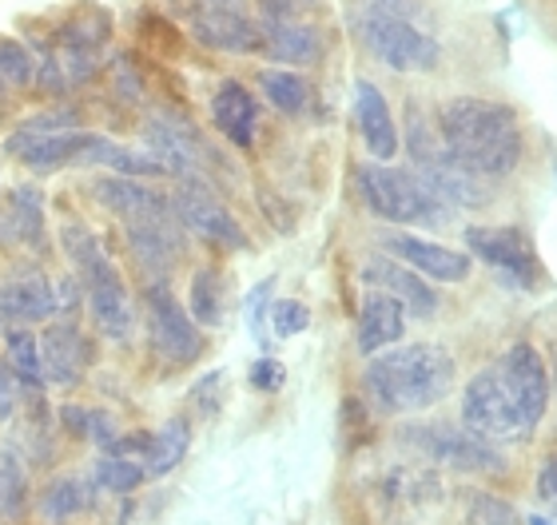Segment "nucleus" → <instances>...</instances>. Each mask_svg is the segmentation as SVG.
<instances>
[{"label":"nucleus","mask_w":557,"mask_h":525,"mask_svg":"<svg viewBox=\"0 0 557 525\" xmlns=\"http://www.w3.org/2000/svg\"><path fill=\"white\" fill-rule=\"evenodd\" d=\"M438 128L442 148L482 179H502L522 160L518 120L498 104H486L474 96H454L442 104Z\"/></svg>","instance_id":"nucleus-1"},{"label":"nucleus","mask_w":557,"mask_h":525,"mask_svg":"<svg viewBox=\"0 0 557 525\" xmlns=\"http://www.w3.org/2000/svg\"><path fill=\"white\" fill-rule=\"evenodd\" d=\"M454 359L442 347H395L386 354H374L367 366V390L391 414L426 410L450 395Z\"/></svg>","instance_id":"nucleus-2"},{"label":"nucleus","mask_w":557,"mask_h":525,"mask_svg":"<svg viewBox=\"0 0 557 525\" xmlns=\"http://www.w3.org/2000/svg\"><path fill=\"white\" fill-rule=\"evenodd\" d=\"M60 243H64V255L76 263L84 299L92 307V318H96V327H100V335H108L112 342H128L132 339L128 291H124V279H120L116 263L108 259V251L100 247V239H96L84 223H64Z\"/></svg>","instance_id":"nucleus-3"},{"label":"nucleus","mask_w":557,"mask_h":525,"mask_svg":"<svg viewBox=\"0 0 557 525\" xmlns=\"http://www.w3.org/2000/svg\"><path fill=\"white\" fill-rule=\"evenodd\" d=\"M359 191L362 203L386 223H434L446 215L438 199L430 196V187L418 179V172H403V167L367 164L359 172Z\"/></svg>","instance_id":"nucleus-4"},{"label":"nucleus","mask_w":557,"mask_h":525,"mask_svg":"<svg viewBox=\"0 0 557 525\" xmlns=\"http://www.w3.org/2000/svg\"><path fill=\"white\" fill-rule=\"evenodd\" d=\"M462 426L482 438H522V410L513 402L502 366L478 371L462 390Z\"/></svg>","instance_id":"nucleus-5"},{"label":"nucleus","mask_w":557,"mask_h":525,"mask_svg":"<svg viewBox=\"0 0 557 525\" xmlns=\"http://www.w3.org/2000/svg\"><path fill=\"white\" fill-rule=\"evenodd\" d=\"M362 40L386 68L395 72H430L442 60V48L434 36L418 33L407 16H391V12L379 9L362 21Z\"/></svg>","instance_id":"nucleus-6"},{"label":"nucleus","mask_w":557,"mask_h":525,"mask_svg":"<svg viewBox=\"0 0 557 525\" xmlns=\"http://www.w3.org/2000/svg\"><path fill=\"white\" fill-rule=\"evenodd\" d=\"M144 303H148L151 342H156V350H160L163 359L196 362L199 350H203V339H199V330H196V318L175 303V295L168 291L163 283H156V287H148Z\"/></svg>","instance_id":"nucleus-7"},{"label":"nucleus","mask_w":557,"mask_h":525,"mask_svg":"<svg viewBox=\"0 0 557 525\" xmlns=\"http://www.w3.org/2000/svg\"><path fill=\"white\" fill-rule=\"evenodd\" d=\"M191 33L199 45L220 48V52H256L263 45V33L247 21L244 0H199Z\"/></svg>","instance_id":"nucleus-8"},{"label":"nucleus","mask_w":557,"mask_h":525,"mask_svg":"<svg viewBox=\"0 0 557 525\" xmlns=\"http://www.w3.org/2000/svg\"><path fill=\"white\" fill-rule=\"evenodd\" d=\"M502 374H506V383H510V395L522 410V426L525 434L537 430V422L546 414L549 407V371L542 354H537L530 342H518V347L506 350V359L498 362Z\"/></svg>","instance_id":"nucleus-9"},{"label":"nucleus","mask_w":557,"mask_h":525,"mask_svg":"<svg viewBox=\"0 0 557 525\" xmlns=\"http://www.w3.org/2000/svg\"><path fill=\"white\" fill-rule=\"evenodd\" d=\"M172 211H175V220L184 223V227H191L196 235H203L208 243L232 247V251L247 247V235H244V227H239V220L223 208L220 199H211V191H203V187H184V191H175Z\"/></svg>","instance_id":"nucleus-10"},{"label":"nucleus","mask_w":557,"mask_h":525,"mask_svg":"<svg viewBox=\"0 0 557 525\" xmlns=\"http://www.w3.org/2000/svg\"><path fill=\"white\" fill-rule=\"evenodd\" d=\"M466 247L478 259H486L490 267L513 275L522 287L537 279V255L518 227H466Z\"/></svg>","instance_id":"nucleus-11"},{"label":"nucleus","mask_w":557,"mask_h":525,"mask_svg":"<svg viewBox=\"0 0 557 525\" xmlns=\"http://www.w3.org/2000/svg\"><path fill=\"white\" fill-rule=\"evenodd\" d=\"M430 458H438L446 466L458 470H494L498 474L506 462H502L494 450H490V438L466 430V426H426V430L410 434Z\"/></svg>","instance_id":"nucleus-12"},{"label":"nucleus","mask_w":557,"mask_h":525,"mask_svg":"<svg viewBox=\"0 0 557 525\" xmlns=\"http://www.w3.org/2000/svg\"><path fill=\"white\" fill-rule=\"evenodd\" d=\"M383 247L395 259H403L407 267H414L418 275L438 283H462L470 275V259L450 251L442 243H430V239H418V235H386Z\"/></svg>","instance_id":"nucleus-13"},{"label":"nucleus","mask_w":557,"mask_h":525,"mask_svg":"<svg viewBox=\"0 0 557 525\" xmlns=\"http://www.w3.org/2000/svg\"><path fill=\"white\" fill-rule=\"evenodd\" d=\"M362 279L371 283L374 291L395 295L398 303L407 307L414 318H430L434 311H438V295L430 291L426 279H422L414 267L395 263V259H371V263L362 267Z\"/></svg>","instance_id":"nucleus-14"},{"label":"nucleus","mask_w":557,"mask_h":525,"mask_svg":"<svg viewBox=\"0 0 557 525\" xmlns=\"http://www.w3.org/2000/svg\"><path fill=\"white\" fill-rule=\"evenodd\" d=\"M148 143L151 155L163 164V172L184 175V179H203V152L196 143V128L172 124V120H151Z\"/></svg>","instance_id":"nucleus-15"},{"label":"nucleus","mask_w":557,"mask_h":525,"mask_svg":"<svg viewBox=\"0 0 557 525\" xmlns=\"http://www.w3.org/2000/svg\"><path fill=\"white\" fill-rule=\"evenodd\" d=\"M40 359H45V378L60 386H76L88 371V342L76 330V323L48 327L40 339Z\"/></svg>","instance_id":"nucleus-16"},{"label":"nucleus","mask_w":557,"mask_h":525,"mask_svg":"<svg viewBox=\"0 0 557 525\" xmlns=\"http://www.w3.org/2000/svg\"><path fill=\"white\" fill-rule=\"evenodd\" d=\"M355 116H359V132L374 160H383V164L395 160V152H398L395 116H391V108H386V96L379 92L371 80L355 84Z\"/></svg>","instance_id":"nucleus-17"},{"label":"nucleus","mask_w":557,"mask_h":525,"mask_svg":"<svg viewBox=\"0 0 557 525\" xmlns=\"http://www.w3.org/2000/svg\"><path fill=\"white\" fill-rule=\"evenodd\" d=\"M407 335V307L398 303L395 295L374 291L362 303L359 315V350L362 354H379V350L395 347Z\"/></svg>","instance_id":"nucleus-18"},{"label":"nucleus","mask_w":557,"mask_h":525,"mask_svg":"<svg viewBox=\"0 0 557 525\" xmlns=\"http://www.w3.org/2000/svg\"><path fill=\"white\" fill-rule=\"evenodd\" d=\"M92 196L104 203L108 211H116L120 220H148V215H168L172 203L160 199L151 187H144L132 175H108V179H96Z\"/></svg>","instance_id":"nucleus-19"},{"label":"nucleus","mask_w":557,"mask_h":525,"mask_svg":"<svg viewBox=\"0 0 557 525\" xmlns=\"http://www.w3.org/2000/svg\"><path fill=\"white\" fill-rule=\"evenodd\" d=\"M172 215L175 211L148 215V220H128V243L148 271H172V263L180 259V232H175Z\"/></svg>","instance_id":"nucleus-20"},{"label":"nucleus","mask_w":557,"mask_h":525,"mask_svg":"<svg viewBox=\"0 0 557 525\" xmlns=\"http://www.w3.org/2000/svg\"><path fill=\"white\" fill-rule=\"evenodd\" d=\"M211 116H215L220 132L235 148H247V143L256 140L259 108H256V96L247 92L244 84H235V80L223 84L220 92H215V100H211Z\"/></svg>","instance_id":"nucleus-21"},{"label":"nucleus","mask_w":557,"mask_h":525,"mask_svg":"<svg viewBox=\"0 0 557 525\" xmlns=\"http://www.w3.org/2000/svg\"><path fill=\"white\" fill-rule=\"evenodd\" d=\"M57 311V299L48 291V283L40 275H16V279L0 283V315L4 318H48Z\"/></svg>","instance_id":"nucleus-22"},{"label":"nucleus","mask_w":557,"mask_h":525,"mask_svg":"<svg viewBox=\"0 0 557 525\" xmlns=\"http://www.w3.org/2000/svg\"><path fill=\"white\" fill-rule=\"evenodd\" d=\"M92 136L88 132H57V136H45V140L28 143L21 152V160L33 172H57V167L81 164V155L88 152Z\"/></svg>","instance_id":"nucleus-23"},{"label":"nucleus","mask_w":557,"mask_h":525,"mask_svg":"<svg viewBox=\"0 0 557 525\" xmlns=\"http://www.w3.org/2000/svg\"><path fill=\"white\" fill-rule=\"evenodd\" d=\"M263 45H268L271 57L283 60V64H311V60H319V33L299 21L268 24Z\"/></svg>","instance_id":"nucleus-24"},{"label":"nucleus","mask_w":557,"mask_h":525,"mask_svg":"<svg viewBox=\"0 0 557 525\" xmlns=\"http://www.w3.org/2000/svg\"><path fill=\"white\" fill-rule=\"evenodd\" d=\"M81 164H104V167H112V172H120V175H132V179H139V175H168L156 155L128 152V148H120V143L104 140V136H92L88 152L81 155Z\"/></svg>","instance_id":"nucleus-25"},{"label":"nucleus","mask_w":557,"mask_h":525,"mask_svg":"<svg viewBox=\"0 0 557 525\" xmlns=\"http://www.w3.org/2000/svg\"><path fill=\"white\" fill-rule=\"evenodd\" d=\"M4 347H9V366L12 374L21 378L28 390H45V359H40V339L33 330H9L4 335Z\"/></svg>","instance_id":"nucleus-26"},{"label":"nucleus","mask_w":557,"mask_h":525,"mask_svg":"<svg viewBox=\"0 0 557 525\" xmlns=\"http://www.w3.org/2000/svg\"><path fill=\"white\" fill-rule=\"evenodd\" d=\"M187 446H191V426H187L184 418H172L160 434H151L148 470L151 474H172V470L184 462Z\"/></svg>","instance_id":"nucleus-27"},{"label":"nucleus","mask_w":557,"mask_h":525,"mask_svg":"<svg viewBox=\"0 0 557 525\" xmlns=\"http://www.w3.org/2000/svg\"><path fill=\"white\" fill-rule=\"evenodd\" d=\"M223 303H227V295H223L220 271H211V267L196 271V279H191V318L203 323V327H220Z\"/></svg>","instance_id":"nucleus-28"},{"label":"nucleus","mask_w":557,"mask_h":525,"mask_svg":"<svg viewBox=\"0 0 557 525\" xmlns=\"http://www.w3.org/2000/svg\"><path fill=\"white\" fill-rule=\"evenodd\" d=\"M259 84H263V92H268L271 104H275L278 112H287V116H299V112H307V104H311V88H307V80L295 76V72H263Z\"/></svg>","instance_id":"nucleus-29"},{"label":"nucleus","mask_w":557,"mask_h":525,"mask_svg":"<svg viewBox=\"0 0 557 525\" xmlns=\"http://www.w3.org/2000/svg\"><path fill=\"white\" fill-rule=\"evenodd\" d=\"M84 510V486L76 478H57L48 482V490L40 493V514L52 525L69 522Z\"/></svg>","instance_id":"nucleus-30"},{"label":"nucleus","mask_w":557,"mask_h":525,"mask_svg":"<svg viewBox=\"0 0 557 525\" xmlns=\"http://www.w3.org/2000/svg\"><path fill=\"white\" fill-rule=\"evenodd\" d=\"M24 462L12 450H0V510L9 517H21L24 510Z\"/></svg>","instance_id":"nucleus-31"},{"label":"nucleus","mask_w":557,"mask_h":525,"mask_svg":"<svg viewBox=\"0 0 557 525\" xmlns=\"http://www.w3.org/2000/svg\"><path fill=\"white\" fill-rule=\"evenodd\" d=\"M12 215H16L21 239H28V243H40V239H45V203H40V191L16 187V191H12Z\"/></svg>","instance_id":"nucleus-32"},{"label":"nucleus","mask_w":557,"mask_h":525,"mask_svg":"<svg viewBox=\"0 0 557 525\" xmlns=\"http://www.w3.org/2000/svg\"><path fill=\"white\" fill-rule=\"evenodd\" d=\"M518 510L494 493H466V525H518Z\"/></svg>","instance_id":"nucleus-33"},{"label":"nucleus","mask_w":557,"mask_h":525,"mask_svg":"<svg viewBox=\"0 0 557 525\" xmlns=\"http://www.w3.org/2000/svg\"><path fill=\"white\" fill-rule=\"evenodd\" d=\"M92 474H96V482L112 493H132V490H139V482H144V470L120 454H104L100 462H96Z\"/></svg>","instance_id":"nucleus-34"},{"label":"nucleus","mask_w":557,"mask_h":525,"mask_svg":"<svg viewBox=\"0 0 557 525\" xmlns=\"http://www.w3.org/2000/svg\"><path fill=\"white\" fill-rule=\"evenodd\" d=\"M36 76V64L33 57L24 52V45L16 40H0V80L12 84V88H21Z\"/></svg>","instance_id":"nucleus-35"},{"label":"nucleus","mask_w":557,"mask_h":525,"mask_svg":"<svg viewBox=\"0 0 557 525\" xmlns=\"http://www.w3.org/2000/svg\"><path fill=\"white\" fill-rule=\"evenodd\" d=\"M271 323H275L278 339H290V335H302V330L311 327V311H307L299 299H283V303H275V311H271Z\"/></svg>","instance_id":"nucleus-36"},{"label":"nucleus","mask_w":557,"mask_h":525,"mask_svg":"<svg viewBox=\"0 0 557 525\" xmlns=\"http://www.w3.org/2000/svg\"><path fill=\"white\" fill-rule=\"evenodd\" d=\"M283 383H287V371H283V362L259 359L256 366H251V386H256V390H278Z\"/></svg>","instance_id":"nucleus-37"},{"label":"nucleus","mask_w":557,"mask_h":525,"mask_svg":"<svg viewBox=\"0 0 557 525\" xmlns=\"http://www.w3.org/2000/svg\"><path fill=\"white\" fill-rule=\"evenodd\" d=\"M88 438H96V442H100L108 450V446H112L120 438V434H116V422L108 418V414H96V410H88Z\"/></svg>","instance_id":"nucleus-38"},{"label":"nucleus","mask_w":557,"mask_h":525,"mask_svg":"<svg viewBox=\"0 0 557 525\" xmlns=\"http://www.w3.org/2000/svg\"><path fill=\"white\" fill-rule=\"evenodd\" d=\"M12 410H16V383H12V366H0V422H9Z\"/></svg>","instance_id":"nucleus-39"},{"label":"nucleus","mask_w":557,"mask_h":525,"mask_svg":"<svg viewBox=\"0 0 557 525\" xmlns=\"http://www.w3.org/2000/svg\"><path fill=\"white\" fill-rule=\"evenodd\" d=\"M537 493H542L546 502H557V454L549 458L546 466H542V474H537Z\"/></svg>","instance_id":"nucleus-40"},{"label":"nucleus","mask_w":557,"mask_h":525,"mask_svg":"<svg viewBox=\"0 0 557 525\" xmlns=\"http://www.w3.org/2000/svg\"><path fill=\"white\" fill-rule=\"evenodd\" d=\"M52 299H57L60 311H72V307L81 303V287H76V279H60L57 287H52Z\"/></svg>","instance_id":"nucleus-41"},{"label":"nucleus","mask_w":557,"mask_h":525,"mask_svg":"<svg viewBox=\"0 0 557 525\" xmlns=\"http://www.w3.org/2000/svg\"><path fill=\"white\" fill-rule=\"evenodd\" d=\"M263 16H268V24L295 21V4L290 0H263Z\"/></svg>","instance_id":"nucleus-42"},{"label":"nucleus","mask_w":557,"mask_h":525,"mask_svg":"<svg viewBox=\"0 0 557 525\" xmlns=\"http://www.w3.org/2000/svg\"><path fill=\"white\" fill-rule=\"evenodd\" d=\"M554 386H557V366H554Z\"/></svg>","instance_id":"nucleus-43"}]
</instances>
